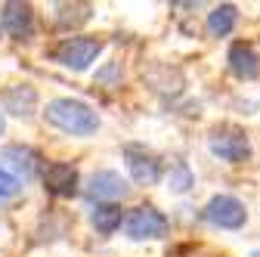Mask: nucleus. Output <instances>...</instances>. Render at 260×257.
Returning <instances> with one entry per match:
<instances>
[{
  "instance_id": "5",
  "label": "nucleus",
  "mask_w": 260,
  "mask_h": 257,
  "mask_svg": "<svg viewBox=\"0 0 260 257\" xmlns=\"http://www.w3.org/2000/svg\"><path fill=\"white\" fill-rule=\"evenodd\" d=\"M245 217H248V211L236 196H214L205 205V220L220 230H239L245 223Z\"/></svg>"
},
{
  "instance_id": "13",
  "label": "nucleus",
  "mask_w": 260,
  "mask_h": 257,
  "mask_svg": "<svg viewBox=\"0 0 260 257\" xmlns=\"http://www.w3.org/2000/svg\"><path fill=\"white\" fill-rule=\"evenodd\" d=\"M236 22H239V10L233 4H220V7H214L208 13V31H211L214 38L230 35V31L236 28Z\"/></svg>"
},
{
  "instance_id": "16",
  "label": "nucleus",
  "mask_w": 260,
  "mask_h": 257,
  "mask_svg": "<svg viewBox=\"0 0 260 257\" xmlns=\"http://www.w3.org/2000/svg\"><path fill=\"white\" fill-rule=\"evenodd\" d=\"M16 192H19V180L0 168V202H4V199H13Z\"/></svg>"
},
{
  "instance_id": "15",
  "label": "nucleus",
  "mask_w": 260,
  "mask_h": 257,
  "mask_svg": "<svg viewBox=\"0 0 260 257\" xmlns=\"http://www.w3.org/2000/svg\"><path fill=\"white\" fill-rule=\"evenodd\" d=\"M168 183H171L174 192H186V189L192 186V171H189L183 162H177V165H171V177H168Z\"/></svg>"
},
{
  "instance_id": "1",
  "label": "nucleus",
  "mask_w": 260,
  "mask_h": 257,
  "mask_svg": "<svg viewBox=\"0 0 260 257\" xmlns=\"http://www.w3.org/2000/svg\"><path fill=\"white\" fill-rule=\"evenodd\" d=\"M44 118L62 134L72 137H90L100 127V115H96L87 103L72 100V96H62V100H50L44 109Z\"/></svg>"
},
{
  "instance_id": "7",
  "label": "nucleus",
  "mask_w": 260,
  "mask_h": 257,
  "mask_svg": "<svg viewBox=\"0 0 260 257\" xmlns=\"http://www.w3.org/2000/svg\"><path fill=\"white\" fill-rule=\"evenodd\" d=\"M0 162H4L7 174L13 171L16 180H31V177H38L41 171V152L38 149H31V146H4L0 149Z\"/></svg>"
},
{
  "instance_id": "12",
  "label": "nucleus",
  "mask_w": 260,
  "mask_h": 257,
  "mask_svg": "<svg viewBox=\"0 0 260 257\" xmlns=\"http://www.w3.org/2000/svg\"><path fill=\"white\" fill-rule=\"evenodd\" d=\"M226 59H230V72L242 81H254L260 75V59H257L251 44H233Z\"/></svg>"
},
{
  "instance_id": "11",
  "label": "nucleus",
  "mask_w": 260,
  "mask_h": 257,
  "mask_svg": "<svg viewBox=\"0 0 260 257\" xmlns=\"http://www.w3.org/2000/svg\"><path fill=\"white\" fill-rule=\"evenodd\" d=\"M4 28L16 41L31 38V31H35V10L28 4H4Z\"/></svg>"
},
{
  "instance_id": "2",
  "label": "nucleus",
  "mask_w": 260,
  "mask_h": 257,
  "mask_svg": "<svg viewBox=\"0 0 260 257\" xmlns=\"http://www.w3.org/2000/svg\"><path fill=\"white\" fill-rule=\"evenodd\" d=\"M208 149L217 158H223V162H230V165H242L245 158L251 155V143H248L245 131H242V127H236V124H220V127H214L211 137H208Z\"/></svg>"
},
{
  "instance_id": "3",
  "label": "nucleus",
  "mask_w": 260,
  "mask_h": 257,
  "mask_svg": "<svg viewBox=\"0 0 260 257\" xmlns=\"http://www.w3.org/2000/svg\"><path fill=\"white\" fill-rule=\"evenodd\" d=\"M103 53V41L96 38H65L59 47H56V62L72 72H84L90 69V62H96V56Z\"/></svg>"
},
{
  "instance_id": "17",
  "label": "nucleus",
  "mask_w": 260,
  "mask_h": 257,
  "mask_svg": "<svg viewBox=\"0 0 260 257\" xmlns=\"http://www.w3.org/2000/svg\"><path fill=\"white\" fill-rule=\"evenodd\" d=\"M254 257H260V254H254Z\"/></svg>"
},
{
  "instance_id": "14",
  "label": "nucleus",
  "mask_w": 260,
  "mask_h": 257,
  "mask_svg": "<svg viewBox=\"0 0 260 257\" xmlns=\"http://www.w3.org/2000/svg\"><path fill=\"white\" fill-rule=\"evenodd\" d=\"M90 220H93V227H96V233H103V236H112L118 227H121V220H124V214H121V208L118 205H96L93 208V214H90Z\"/></svg>"
},
{
  "instance_id": "4",
  "label": "nucleus",
  "mask_w": 260,
  "mask_h": 257,
  "mask_svg": "<svg viewBox=\"0 0 260 257\" xmlns=\"http://www.w3.org/2000/svg\"><path fill=\"white\" fill-rule=\"evenodd\" d=\"M168 227H171L168 217L161 214L158 208H152V205H143L137 211H130V217L124 220L127 236L137 239V242H143V239H165L168 236Z\"/></svg>"
},
{
  "instance_id": "10",
  "label": "nucleus",
  "mask_w": 260,
  "mask_h": 257,
  "mask_svg": "<svg viewBox=\"0 0 260 257\" xmlns=\"http://www.w3.org/2000/svg\"><path fill=\"white\" fill-rule=\"evenodd\" d=\"M4 109L13 118H31L38 109V90L31 84H13L4 90Z\"/></svg>"
},
{
  "instance_id": "6",
  "label": "nucleus",
  "mask_w": 260,
  "mask_h": 257,
  "mask_svg": "<svg viewBox=\"0 0 260 257\" xmlns=\"http://www.w3.org/2000/svg\"><path fill=\"white\" fill-rule=\"evenodd\" d=\"M124 162H127L130 177H134L140 186H152V183L161 180V162L146 146H124Z\"/></svg>"
},
{
  "instance_id": "8",
  "label": "nucleus",
  "mask_w": 260,
  "mask_h": 257,
  "mask_svg": "<svg viewBox=\"0 0 260 257\" xmlns=\"http://www.w3.org/2000/svg\"><path fill=\"white\" fill-rule=\"evenodd\" d=\"M78 183H81L78 168L65 165V162H56V165H50V168L44 171V186H47V192H53V196H59V199L78 196Z\"/></svg>"
},
{
  "instance_id": "9",
  "label": "nucleus",
  "mask_w": 260,
  "mask_h": 257,
  "mask_svg": "<svg viewBox=\"0 0 260 257\" xmlns=\"http://www.w3.org/2000/svg\"><path fill=\"white\" fill-rule=\"evenodd\" d=\"M87 196L96 199V202H112V199H124L127 196V180L118 174V171H100L90 177V186H87Z\"/></svg>"
}]
</instances>
